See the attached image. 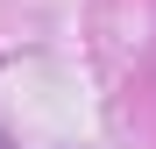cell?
<instances>
[{"label":"cell","instance_id":"cell-1","mask_svg":"<svg viewBox=\"0 0 156 149\" xmlns=\"http://www.w3.org/2000/svg\"><path fill=\"white\" fill-rule=\"evenodd\" d=\"M0 149H7V135H0Z\"/></svg>","mask_w":156,"mask_h":149}]
</instances>
